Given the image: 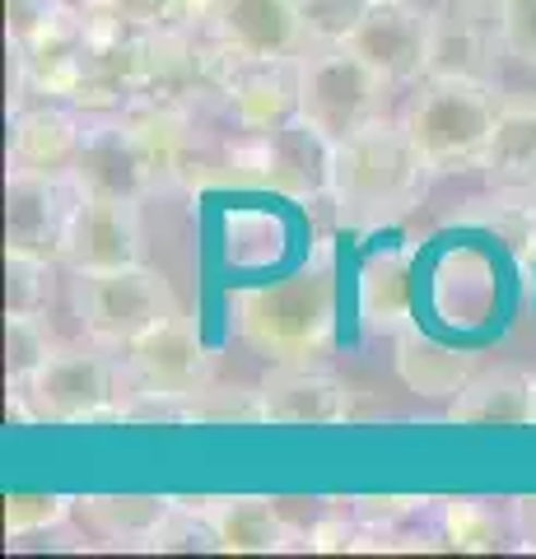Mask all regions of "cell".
Segmentation results:
<instances>
[{
    "mask_svg": "<svg viewBox=\"0 0 536 559\" xmlns=\"http://www.w3.org/2000/svg\"><path fill=\"white\" fill-rule=\"evenodd\" d=\"M234 326L252 355L266 364H313L326 355L336 331V271L318 257L275 285L234 294Z\"/></svg>",
    "mask_w": 536,
    "mask_h": 559,
    "instance_id": "obj_1",
    "label": "cell"
},
{
    "mask_svg": "<svg viewBox=\"0 0 536 559\" xmlns=\"http://www.w3.org/2000/svg\"><path fill=\"white\" fill-rule=\"evenodd\" d=\"M434 178L420 159L415 140L402 121L378 117L369 127L336 140V168H332V205L350 224H383L425 197V182Z\"/></svg>",
    "mask_w": 536,
    "mask_h": 559,
    "instance_id": "obj_2",
    "label": "cell"
},
{
    "mask_svg": "<svg viewBox=\"0 0 536 559\" xmlns=\"http://www.w3.org/2000/svg\"><path fill=\"white\" fill-rule=\"evenodd\" d=\"M499 103H504L499 84L425 75L406 103L402 127L429 173H472L486 164Z\"/></svg>",
    "mask_w": 536,
    "mask_h": 559,
    "instance_id": "obj_3",
    "label": "cell"
},
{
    "mask_svg": "<svg viewBox=\"0 0 536 559\" xmlns=\"http://www.w3.org/2000/svg\"><path fill=\"white\" fill-rule=\"evenodd\" d=\"M10 411L24 425H94L122 419L117 406V364L103 345H57L33 378L10 382Z\"/></svg>",
    "mask_w": 536,
    "mask_h": 559,
    "instance_id": "obj_4",
    "label": "cell"
},
{
    "mask_svg": "<svg viewBox=\"0 0 536 559\" xmlns=\"http://www.w3.org/2000/svg\"><path fill=\"white\" fill-rule=\"evenodd\" d=\"M84 14V61L71 90V108L80 112H127L141 98L145 84V51L150 33L145 24H135L117 0H75Z\"/></svg>",
    "mask_w": 536,
    "mask_h": 559,
    "instance_id": "obj_5",
    "label": "cell"
},
{
    "mask_svg": "<svg viewBox=\"0 0 536 559\" xmlns=\"http://www.w3.org/2000/svg\"><path fill=\"white\" fill-rule=\"evenodd\" d=\"M392 90L396 84L345 43H318L299 57V117H308L332 140H345L350 131L388 117Z\"/></svg>",
    "mask_w": 536,
    "mask_h": 559,
    "instance_id": "obj_6",
    "label": "cell"
},
{
    "mask_svg": "<svg viewBox=\"0 0 536 559\" xmlns=\"http://www.w3.org/2000/svg\"><path fill=\"white\" fill-rule=\"evenodd\" d=\"M172 312H182L172 299L168 280L150 266H122V271H90L75 275V318L84 341L103 349H127L135 336L159 326Z\"/></svg>",
    "mask_w": 536,
    "mask_h": 559,
    "instance_id": "obj_7",
    "label": "cell"
},
{
    "mask_svg": "<svg viewBox=\"0 0 536 559\" xmlns=\"http://www.w3.org/2000/svg\"><path fill=\"white\" fill-rule=\"evenodd\" d=\"M332 168H336V140L299 112L275 131L243 135V178L281 191V197L299 205L332 201Z\"/></svg>",
    "mask_w": 536,
    "mask_h": 559,
    "instance_id": "obj_8",
    "label": "cell"
},
{
    "mask_svg": "<svg viewBox=\"0 0 536 559\" xmlns=\"http://www.w3.org/2000/svg\"><path fill=\"white\" fill-rule=\"evenodd\" d=\"M224 70H229V51L215 47L201 28H159V33H150L145 84L135 103L205 112L219 103Z\"/></svg>",
    "mask_w": 536,
    "mask_h": 559,
    "instance_id": "obj_9",
    "label": "cell"
},
{
    "mask_svg": "<svg viewBox=\"0 0 536 559\" xmlns=\"http://www.w3.org/2000/svg\"><path fill=\"white\" fill-rule=\"evenodd\" d=\"M84 43H90L84 14H80V5H65V0H57V5L24 33V38H14L10 43L14 108H24V103H33V98L71 103L80 61H84Z\"/></svg>",
    "mask_w": 536,
    "mask_h": 559,
    "instance_id": "obj_10",
    "label": "cell"
},
{
    "mask_svg": "<svg viewBox=\"0 0 536 559\" xmlns=\"http://www.w3.org/2000/svg\"><path fill=\"white\" fill-rule=\"evenodd\" d=\"M65 182L80 197H112V201H145L150 191H159V178H154L141 140H135L122 112H84L80 159Z\"/></svg>",
    "mask_w": 536,
    "mask_h": 559,
    "instance_id": "obj_11",
    "label": "cell"
},
{
    "mask_svg": "<svg viewBox=\"0 0 536 559\" xmlns=\"http://www.w3.org/2000/svg\"><path fill=\"white\" fill-rule=\"evenodd\" d=\"M122 355V373L135 392H159V396H192L211 382V349L201 341V326L187 312H172L145 336H135Z\"/></svg>",
    "mask_w": 536,
    "mask_h": 559,
    "instance_id": "obj_12",
    "label": "cell"
},
{
    "mask_svg": "<svg viewBox=\"0 0 536 559\" xmlns=\"http://www.w3.org/2000/svg\"><path fill=\"white\" fill-rule=\"evenodd\" d=\"M429 28H434V14L420 10L415 0H369L355 28L345 33V47L402 90V84L425 80Z\"/></svg>",
    "mask_w": 536,
    "mask_h": 559,
    "instance_id": "obj_13",
    "label": "cell"
},
{
    "mask_svg": "<svg viewBox=\"0 0 536 559\" xmlns=\"http://www.w3.org/2000/svg\"><path fill=\"white\" fill-rule=\"evenodd\" d=\"M196 28L234 57L299 61L313 47L294 0H211Z\"/></svg>",
    "mask_w": 536,
    "mask_h": 559,
    "instance_id": "obj_14",
    "label": "cell"
},
{
    "mask_svg": "<svg viewBox=\"0 0 536 559\" xmlns=\"http://www.w3.org/2000/svg\"><path fill=\"white\" fill-rule=\"evenodd\" d=\"M141 201H112V197H80L65 219V242H61V266L71 275L90 271H122L141 266Z\"/></svg>",
    "mask_w": 536,
    "mask_h": 559,
    "instance_id": "obj_15",
    "label": "cell"
},
{
    "mask_svg": "<svg viewBox=\"0 0 536 559\" xmlns=\"http://www.w3.org/2000/svg\"><path fill=\"white\" fill-rule=\"evenodd\" d=\"M476 0H448L434 5V28H429V70L425 75H448V80H480V84H499V57L504 38H499V24L486 20Z\"/></svg>",
    "mask_w": 536,
    "mask_h": 559,
    "instance_id": "obj_16",
    "label": "cell"
},
{
    "mask_svg": "<svg viewBox=\"0 0 536 559\" xmlns=\"http://www.w3.org/2000/svg\"><path fill=\"white\" fill-rule=\"evenodd\" d=\"M75 205V187L65 178H38V173H10L5 178V252L57 261L65 219Z\"/></svg>",
    "mask_w": 536,
    "mask_h": 559,
    "instance_id": "obj_17",
    "label": "cell"
},
{
    "mask_svg": "<svg viewBox=\"0 0 536 559\" xmlns=\"http://www.w3.org/2000/svg\"><path fill=\"white\" fill-rule=\"evenodd\" d=\"M215 108L243 131H275L299 112V61L234 57L224 70V90Z\"/></svg>",
    "mask_w": 536,
    "mask_h": 559,
    "instance_id": "obj_18",
    "label": "cell"
},
{
    "mask_svg": "<svg viewBox=\"0 0 536 559\" xmlns=\"http://www.w3.org/2000/svg\"><path fill=\"white\" fill-rule=\"evenodd\" d=\"M84 140V112L71 103L33 98L14 108L10 127V173H38V178H71Z\"/></svg>",
    "mask_w": 536,
    "mask_h": 559,
    "instance_id": "obj_19",
    "label": "cell"
},
{
    "mask_svg": "<svg viewBox=\"0 0 536 559\" xmlns=\"http://www.w3.org/2000/svg\"><path fill=\"white\" fill-rule=\"evenodd\" d=\"M262 396V425H345L355 415V396L341 378L313 364H271L257 382Z\"/></svg>",
    "mask_w": 536,
    "mask_h": 559,
    "instance_id": "obj_20",
    "label": "cell"
},
{
    "mask_svg": "<svg viewBox=\"0 0 536 559\" xmlns=\"http://www.w3.org/2000/svg\"><path fill=\"white\" fill-rule=\"evenodd\" d=\"M480 173L499 191L536 197V94H504Z\"/></svg>",
    "mask_w": 536,
    "mask_h": 559,
    "instance_id": "obj_21",
    "label": "cell"
},
{
    "mask_svg": "<svg viewBox=\"0 0 536 559\" xmlns=\"http://www.w3.org/2000/svg\"><path fill=\"white\" fill-rule=\"evenodd\" d=\"M453 425L472 429H523L532 425V373L523 369H480L462 382L448 406Z\"/></svg>",
    "mask_w": 536,
    "mask_h": 559,
    "instance_id": "obj_22",
    "label": "cell"
},
{
    "mask_svg": "<svg viewBox=\"0 0 536 559\" xmlns=\"http://www.w3.org/2000/svg\"><path fill=\"white\" fill-rule=\"evenodd\" d=\"M201 509L211 518L219 550H229V555H271V550H285V540H289L281 509L262 495L201 499Z\"/></svg>",
    "mask_w": 536,
    "mask_h": 559,
    "instance_id": "obj_23",
    "label": "cell"
},
{
    "mask_svg": "<svg viewBox=\"0 0 536 559\" xmlns=\"http://www.w3.org/2000/svg\"><path fill=\"white\" fill-rule=\"evenodd\" d=\"M396 373L410 392L420 396H434V401H453L462 392V382L476 373V355L472 349H453V345H439L420 336L415 326H406L396 336Z\"/></svg>",
    "mask_w": 536,
    "mask_h": 559,
    "instance_id": "obj_24",
    "label": "cell"
},
{
    "mask_svg": "<svg viewBox=\"0 0 536 559\" xmlns=\"http://www.w3.org/2000/svg\"><path fill=\"white\" fill-rule=\"evenodd\" d=\"M178 509V499H159V495H94V499H75V518L90 532L108 536V540H141L150 546V536L164 527Z\"/></svg>",
    "mask_w": 536,
    "mask_h": 559,
    "instance_id": "obj_25",
    "label": "cell"
},
{
    "mask_svg": "<svg viewBox=\"0 0 536 559\" xmlns=\"http://www.w3.org/2000/svg\"><path fill=\"white\" fill-rule=\"evenodd\" d=\"M517 536L513 513L499 518L486 499H448L443 503V540L453 550H504Z\"/></svg>",
    "mask_w": 536,
    "mask_h": 559,
    "instance_id": "obj_26",
    "label": "cell"
},
{
    "mask_svg": "<svg viewBox=\"0 0 536 559\" xmlns=\"http://www.w3.org/2000/svg\"><path fill=\"white\" fill-rule=\"evenodd\" d=\"M359 308L369 326H396L410 312V271L402 257H378L359 275Z\"/></svg>",
    "mask_w": 536,
    "mask_h": 559,
    "instance_id": "obj_27",
    "label": "cell"
},
{
    "mask_svg": "<svg viewBox=\"0 0 536 559\" xmlns=\"http://www.w3.org/2000/svg\"><path fill=\"white\" fill-rule=\"evenodd\" d=\"M187 425H262V396L257 388H224L205 382L187 396Z\"/></svg>",
    "mask_w": 536,
    "mask_h": 559,
    "instance_id": "obj_28",
    "label": "cell"
},
{
    "mask_svg": "<svg viewBox=\"0 0 536 559\" xmlns=\"http://www.w3.org/2000/svg\"><path fill=\"white\" fill-rule=\"evenodd\" d=\"M51 326L47 318H24V312H5V369H10V382H24L43 369L51 359Z\"/></svg>",
    "mask_w": 536,
    "mask_h": 559,
    "instance_id": "obj_29",
    "label": "cell"
},
{
    "mask_svg": "<svg viewBox=\"0 0 536 559\" xmlns=\"http://www.w3.org/2000/svg\"><path fill=\"white\" fill-rule=\"evenodd\" d=\"M51 266H57V261L5 252V312L47 318V304H51Z\"/></svg>",
    "mask_w": 536,
    "mask_h": 559,
    "instance_id": "obj_30",
    "label": "cell"
},
{
    "mask_svg": "<svg viewBox=\"0 0 536 559\" xmlns=\"http://www.w3.org/2000/svg\"><path fill=\"white\" fill-rule=\"evenodd\" d=\"M71 513H75V499H65V495H10L5 499V532H10V540H24V536L61 527Z\"/></svg>",
    "mask_w": 536,
    "mask_h": 559,
    "instance_id": "obj_31",
    "label": "cell"
},
{
    "mask_svg": "<svg viewBox=\"0 0 536 559\" xmlns=\"http://www.w3.org/2000/svg\"><path fill=\"white\" fill-rule=\"evenodd\" d=\"M294 5H299L308 38L318 47V43H345V33L355 28L369 0H294Z\"/></svg>",
    "mask_w": 536,
    "mask_h": 559,
    "instance_id": "obj_32",
    "label": "cell"
},
{
    "mask_svg": "<svg viewBox=\"0 0 536 559\" xmlns=\"http://www.w3.org/2000/svg\"><path fill=\"white\" fill-rule=\"evenodd\" d=\"M495 24H499V38H504L509 57L536 70V0H499Z\"/></svg>",
    "mask_w": 536,
    "mask_h": 559,
    "instance_id": "obj_33",
    "label": "cell"
},
{
    "mask_svg": "<svg viewBox=\"0 0 536 559\" xmlns=\"http://www.w3.org/2000/svg\"><path fill=\"white\" fill-rule=\"evenodd\" d=\"M135 24H145V28H196L201 24V14L211 0H117Z\"/></svg>",
    "mask_w": 536,
    "mask_h": 559,
    "instance_id": "obj_34",
    "label": "cell"
},
{
    "mask_svg": "<svg viewBox=\"0 0 536 559\" xmlns=\"http://www.w3.org/2000/svg\"><path fill=\"white\" fill-rule=\"evenodd\" d=\"M429 499H402V495H369V499H355V518L365 527H378V532H396V522H406L425 509Z\"/></svg>",
    "mask_w": 536,
    "mask_h": 559,
    "instance_id": "obj_35",
    "label": "cell"
},
{
    "mask_svg": "<svg viewBox=\"0 0 536 559\" xmlns=\"http://www.w3.org/2000/svg\"><path fill=\"white\" fill-rule=\"evenodd\" d=\"M359 536H365V522H345V518H326L318 522L313 532H308V546L322 550V555H332V550H359Z\"/></svg>",
    "mask_w": 536,
    "mask_h": 559,
    "instance_id": "obj_36",
    "label": "cell"
},
{
    "mask_svg": "<svg viewBox=\"0 0 536 559\" xmlns=\"http://www.w3.org/2000/svg\"><path fill=\"white\" fill-rule=\"evenodd\" d=\"M51 5H57V0H10V43L24 38V33L38 24Z\"/></svg>",
    "mask_w": 536,
    "mask_h": 559,
    "instance_id": "obj_37",
    "label": "cell"
},
{
    "mask_svg": "<svg viewBox=\"0 0 536 559\" xmlns=\"http://www.w3.org/2000/svg\"><path fill=\"white\" fill-rule=\"evenodd\" d=\"M513 522H517V546L536 555V499H517L513 503Z\"/></svg>",
    "mask_w": 536,
    "mask_h": 559,
    "instance_id": "obj_38",
    "label": "cell"
},
{
    "mask_svg": "<svg viewBox=\"0 0 536 559\" xmlns=\"http://www.w3.org/2000/svg\"><path fill=\"white\" fill-rule=\"evenodd\" d=\"M532 425H536V373H532Z\"/></svg>",
    "mask_w": 536,
    "mask_h": 559,
    "instance_id": "obj_39",
    "label": "cell"
},
{
    "mask_svg": "<svg viewBox=\"0 0 536 559\" xmlns=\"http://www.w3.org/2000/svg\"><path fill=\"white\" fill-rule=\"evenodd\" d=\"M476 5H490V10H495V5H499V0H476Z\"/></svg>",
    "mask_w": 536,
    "mask_h": 559,
    "instance_id": "obj_40",
    "label": "cell"
}]
</instances>
